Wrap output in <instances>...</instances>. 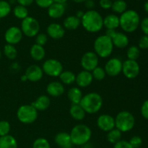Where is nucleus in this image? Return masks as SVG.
<instances>
[{"label":"nucleus","mask_w":148,"mask_h":148,"mask_svg":"<svg viewBox=\"0 0 148 148\" xmlns=\"http://www.w3.org/2000/svg\"><path fill=\"white\" fill-rule=\"evenodd\" d=\"M31 105L38 111H43L48 109L51 105V99L49 96L42 95L38 97L37 99L31 103Z\"/></svg>","instance_id":"412c9836"},{"label":"nucleus","mask_w":148,"mask_h":148,"mask_svg":"<svg viewBox=\"0 0 148 148\" xmlns=\"http://www.w3.org/2000/svg\"><path fill=\"white\" fill-rule=\"evenodd\" d=\"M114 148H132V147L128 141L121 140L119 142L114 145Z\"/></svg>","instance_id":"a18cd8bd"},{"label":"nucleus","mask_w":148,"mask_h":148,"mask_svg":"<svg viewBox=\"0 0 148 148\" xmlns=\"http://www.w3.org/2000/svg\"><path fill=\"white\" fill-rule=\"evenodd\" d=\"M30 54L33 60L39 62V61L43 60L45 58V56H46V51H45V49L43 46H39V45L35 43L30 48Z\"/></svg>","instance_id":"5701e85b"},{"label":"nucleus","mask_w":148,"mask_h":148,"mask_svg":"<svg viewBox=\"0 0 148 148\" xmlns=\"http://www.w3.org/2000/svg\"><path fill=\"white\" fill-rule=\"evenodd\" d=\"M141 114L145 119H148V100L145 101L142 105Z\"/></svg>","instance_id":"49530a36"},{"label":"nucleus","mask_w":148,"mask_h":148,"mask_svg":"<svg viewBox=\"0 0 148 148\" xmlns=\"http://www.w3.org/2000/svg\"><path fill=\"white\" fill-rule=\"evenodd\" d=\"M48 41V36L47 35L43 33H39L36 36V43L39 45V46H43L46 45V43Z\"/></svg>","instance_id":"58836bf2"},{"label":"nucleus","mask_w":148,"mask_h":148,"mask_svg":"<svg viewBox=\"0 0 148 148\" xmlns=\"http://www.w3.org/2000/svg\"><path fill=\"white\" fill-rule=\"evenodd\" d=\"M144 9H145V10L146 12L148 13V1H147L145 3Z\"/></svg>","instance_id":"864d4df0"},{"label":"nucleus","mask_w":148,"mask_h":148,"mask_svg":"<svg viewBox=\"0 0 148 148\" xmlns=\"http://www.w3.org/2000/svg\"><path fill=\"white\" fill-rule=\"evenodd\" d=\"M38 111L30 104L23 105L17 111V117L19 121L25 124H30L35 122L38 119Z\"/></svg>","instance_id":"0eeeda50"},{"label":"nucleus","mask_w":148,"mask_h":148,"mask_svg":"<svg viewBox=\"0 0 148 148\" xmlns=\"http://www.w3.org/2000/svg\"><path fill=\"white\" fill-rule=\"evenodd\" d=\"M11 129L10 124L7 121H0V137L9 134Z\"/></svg>","instance_id":"4c0bfd02"},{"label":"nucleus","mask_w":148,"mask_h":148,"mask_svg":"<svg viewBox=\"0 0 148 148\" xmlns=\"http://www.w3.org/2000/svg\"><path fill=\"white\" fill-rule=\"evenodd\" d=\"M140 65L137 61L127 60L124 61L122 63V71L124 76L128 79H134L140 74Z\"/></svg>","instance_id":"9b49d317"},{"label":"nucleus","mask_w":148,"mask_h":148,"mask_svg":"<svg viewBox=\"0 0 148 148\" xmlns=\"http://www.w3.org/2000/svg\"><path fill=\"white\" fill-rule=\"evenodd\" d=\"M72 145L77 146L87 144L92 137V131L88 126L79 124L75 126L70 132Z\"/></svg>","instance_id":"20e7f679"},{"label":"nucleus","mask_w":148,"mask_h":148,"mask_svg":"<svg viewBox=\"0 0 148 148\" xmlns=\"http://www.w3.org/2000/svg\"><path fill=\"white\" fill-rule=\"evenodd\" d=\"M0 148H17V142L10 134L0 137Z\"/></svg>","instance_id":"cd10ccee"},{"label":"nucleus","mask_w":148,"mask_h":148,"mask_svg":"<svg viewBox=\"0 0 148 148\" xmlns=\"http://www.w3.org/2000/svg\"><path fill=\"white\" fill-rule=\"evenodd\" d=\"M4 53L6 57L9 59H16L17 56V50L14 45L11 44H6L4 47Z\"/></svg>","instance_id":"2f4dec72"},{"label":"nucleus","mask_w":148,"mask_h":148,"mask_svg":"<svg viewBox=\"0 0 148 148\" xmlns=\"http://www.w3.org/2000/svg\"><path fill=\"white\" fill-rule=\"evenodd\" d=\"M65 10H66V8H65L64 4L53 2L48 8V14L51 18L59 19L64 14Z\"/></svg>","instance_id":"6ab92c4d"},{"label":"nucleus","mask_w":148,"mask_h":148,"mask_svg":"<svg viewBox=\"0 0 148 148\" xmlns=\"http://www.w3.org/2000/svg\"><path fill=\"white\" fill-rule=\"evenodd\" d=\"M43 74L44 73H43L42 67L34 64L28 66L26 69L25 75L27 77V80L30 81V82H38L42 79Z\"/></svg>","instance_id":"2eb2a0df"},{"label":"nucleus","mask_w":148,"mask_h":148,"mask_svg":"<svg viewBox=\"0 0 148 148\" xmlns=\"http://www.w3.org/2000/svg\"><path fill=\"white\" fill-rule=\"evenodd\" d=\"M116 33L117 31L116 30H113V29H106V31L105 35L108 36V37H109L110 38L112 39Z\"/></svg>","instance_id":"09e8293b"},{"label":"nucleus","mask_w":148,"mask_h":148,"mask_svg":"<svg viewBox=\"0 0 148 148\" xmlns=\"http://www.w3.org/2000/svg\"><path fill=\"white\" fill-rule=\"evenodd\" d=\"M139 48L142 49H148V36H143L140 39L138 43Z\"/></svg>","instance_id":"79ce46f5"},{"label":"nucleus","mask_w":148,"mask_h":148,"mask_svg":"<svg viewBox=\"0 0 148 148\" xmlns=\"http://www.w3.org/2000/svg\"><path fill=\"white\" fill-rule=\"evenodd\" d=\"M43 73L52 77H59L63 72V65L59 61L55 59H49L44 62L42 66Z\"/></svg>","instance_id":"1a4fd4ad"},{"label":"nucleus","mask_w":148,"mask_h":148,"mask_svg":"<svg viewBox=\"0 0 148 148\" xmlns=\"http://www.w3.org/2000/svg\"><path fill=\"white\" fill-rule=\"evenodd\" d=\"M97 125L101 130L108 132L115 128V119L109 114H103L97 119Z\"/></svg>","instance_id":"4468645a"},{"label":"nucleus","mask_w":148,"mask_h":148,"mask_svg":"<svg viewBox=\"0 0 148 148\" xmlns=\"http://www.w3.org/2000/svg\"><path fill=\"white\" fill-rule=\"evenodd\" d=\"M80 25L81 20L77 18L76 16L71 15L64 19L63 23V27L66 30H74L77 29Z\"/></svg>","instance_id":"a878e982"},{"label":"nucleus","mask_w":148,"mask_h":148,"mask_svg":"<svg viewBox=\"0 0 148 148\" xmlns=\"http://www.w3.org/2000/svg\"><path fill=\"white\" fill-rule=\"evenodd\" d=\"M69 114L72 119L76 121H82L85 117V111L80 104H72L69 109Z\"/></svg>","instance_id":"393cba45"},{"label":"nucleus","mask_w":148,"mask_h":148,"mask_svg":"<svg viewBox=\"0 0 148 148\" xmlns=\"http://www.w3.org/2000/svg\"><path fill=\"white\" fill-rule=\"evenodd\" d=\"M115 128L121 132H127L132 130L135 124V119L132 113L127 111H120L115 117Z\"/></svg>","instance_id":"423d86ee"},{"label":"nucleus","mask_w":148,"mask_h":148,"mask_svg":"<svg viewBox=\"0 0 148 148\" xmlns=\"http://www.w3.org/2000/svg\"><path fill=\"white\" fill-rule=\"evenodd\" d=\"M1 51H0V59H1Z\"/></svg>","instance_id":"4d7b16f0"},{"label":"nucleus","mask_w":148,"mask_h":148,"mask_svg":"<svg viewBox=\"0 0 148 148\" xmlns=\"http://www.w3.org/2000/svg\"><path fill=\"white\" fill-rule=\"evenodd\" d=\"M13 14L17 18L23 20L28 17V10H27V7L21 5H17L13 10Z\"/></svg>","instance_id":"473e14b6"},{"label":"nucleus","mask_w":148,"mask_h":148,"mask_svg":"<svg viewBox=\"0 0 148 148\" xmlns=\"http://www.w3.org/2000/svg\"><path fill=\"white\" fill-rule=\"evenodd\" d=\"M103 103V101L101 95L97 92H92L83 95L79 104L85 113L94 114L101 109Z\"/></svg>","instance_id":"f03ea898"},{"label":"nucleus","mask_w":148,"mask_h":148,"mask_svg":"<svg viewBox=\"0 0 148 148\" xmlns=\"http://www.w3.org/2000/svg\"><path fill=\"white\" fill-rule=\"evenodd\" d=\"M111 1H116V0H111Z\"/></svg>","instance_id":"bf43d9fd"},{"label":"nucleus","mask_w":148,"mask_h":148,"mask_svg":"<svg viewBox=\"0 0 148 148\" xmlns=\"http://www.w3.org/2000/svg\"><path fill=\"white\" fill-rule=\"evenodd\" d=\"M0 21H1V19H0Z\"/></svg>","instance_id":"052dcab7"},{"label":"nucleus","mask_w":148,"mask_h":148,"mask_svg":"<svg viewBox=\"0 0 148 148\" xmlns=\"http://www.w3.org/2000/svg\"><path fill=\"white\" fill-rule=\"evenodd\" d=\"M140 148H141V147H140Z\"/></svg>","instance_id":"680f3d73"},{"label":"nucleus","mask_w":148,"mask_h":148,"mask_svg":"<svg viewBox=\"0 0 148 148\" xmlns=\"http://www.w3.org/2000/svg\"><path fill=\"white\" fill-rule=\"evenodd\" d=\"M121 132L116 128H114L109 131L107 134V140L111 144L115 145L118 142L121 140Z\"/></svg>","instance_id":"7c9ffc66"},{"label":"nucleus","mask_w":148,"mask_h":148,"mask_svg":"<svg viewBox=\"0 0 148 148\" xmlns=\"http://www.w3.org/2000/svg\"><path fill=\"white\" fill-rule=\"evenodd\" d=\"M94 51H88L84 53L81 58V66L84 70L92 72L95 68L98 66L99 59Z\"/></svg>","instance_id":"9d476101"},{"label":"nucleus","mask_w":148,"mask_h":148,"mask_svg":"<svg viewBox=\"0 0 148 148\" xmlns=\"http://www.w3.org/2000/svg\"><path fill=\"white\" fill-rule=\"evenodd\" d=\"M140 27L145 35L148 36V17H145L140 22Z\"/></svg>","instance_id":"c03bdc74"},{"label":"nucleus","mask_w":148,"mask_h":148,"mask_svg":"<svg viewBox=\"0 0 148 148\" xmlns=\"http://www.w3.org/2000/svg\"><path fill=\"white\" fill-rule=\"evenodd\" d=\"M84 14H85V12H84L83 11H82V10H79V11L77 12L76 13V17H77V18H79V20H81V19L82 18V17H83Z\"/></svg>","instance_id":"3c124183"},{"label":"nucleus","mask_w":148,"mask_h":148,"mask_svg":"<svg viewBox=\"0 0 148 148\" xmlns=\"http://www.w3.org/2000/svg\"><path fill=\"white\" fill-rule=\"evenodd\" d=\"M20 79H21V80L23 81V82H25V81L27 80V77H26L25 75H23V76L20 77Z\"/></svg>","instance_id":"5fc2aeb1"},{"label":"nucleus","mask_w":148,"mask_h":148,"mask_svg":"<svg viewBox=\"0 0 148 148\" xmlns=\"http://www.w3.org/2000/svg\"><path fill=\"white\" fill-rule=\"evenodd\" d=\"M111 40L114 46L118 49H124L128 46L130 43L128 36L121 32H117Z\"/></svg>","instance_id":"4be33fe9"},{"label":"nucleus","mask_w":148,"mask_h":148,"mask_svg":"<svg viewBox=\"0 0 148 148\" xmlns=\"http://www.w3.org/2000/svg\"><path fill=\"white\" fill-rule=\"evenodd\" d=\"M140 17L138 13L133 10L124 12L119 17V27L126 33H132L138 28Z\"/></svg>","instance_id":"7ed1b4c3"},{"label":"nucleus","mask_w":148,"mask_h":148,"mask_svg":"<svg viewBox=\"0 0 148 148\" xmlns=\"http://www.w3.org/2000/svg\"><path fill=\"white\" fill-rule=\"evenodd\" d=\"M123 62L118 58H111L105 65L104 69L106 75L111 77L118 76L122 71Z\"/></svg>","instance_id":"ddd939ff"},{"label":"nucleus","mask_w":148,"mask_h":148,"mask_svg":"<svg viewBox=\"0 0 148 148\" xmlns=\"http://www.w3.org/2000/svg\"><path fill=\"white\" fill-rule=\"evenodd\" d=\"M21 30L23 34L27 37H34L39 33L40 24L36 18L33 17H27L22 20Z\"/></svg>","instance_id":"6e6552de"},{"label":"nucleus","mask_w":148,"mask_h":148,"mask_svg":"<svg viewBox=\"0 0 148 148\" xmlns=\"http://www.w3.org/2000/svg\"><path fill=\"white\" fill-rule=\"evenodd\" d=\"M113 1L111 0H100L99 4L100 7L103 10H108L111 8Z\"/></svg>","instance_id":"37998d69"},{"label":"nucleus","mask_w":148,"mask_h":148,"mask_svg":"<svg viewBox=\"0 0 148 148\" xmlns=\"http://www.w3.org/2000/svg\"><path fill=\"white\" fill-rule=\"evenodd\" d=\"M33 148H51V145L46 139L40 137L35 140L33 144Z\"/></svg>","instance_id":"e433bc0d"},{"label":"nucleus","mask_w":148,"mask_h":148,"mask_svg":"<svg viewBox=\"0 0 148 148\" xmlns=\"http://www.w3.org/2000/svg\"><path fill=\"white\" fill-rule=\"evenodd\" d=\"M17 1L19 4V5L27 7L28 6L31 5L33 3V1H34V0H17Z\"/></svg>","instance_id":"de8ad7c7"},{"label":"nucleus","mask_w":148,"mask_h":148,"mask_svg":"<svg viewBox=\"0 0 148 148\" xmlns=\"http://www.w3.org/2000/svg\"><path fill=\"white\" fill-rule=\"evenodd\" d=\"M48 36L55 40H59L64 36L65 29L59 23H51L46 29Z\"/></svg>","instance_id":"dca6fc26"},{"label":"nucleus","mask_w":148,"mask_h":148,"mask_svg":"<svg viewBox=\"0 0 148 148\" xmlns=\"http://www.w3.org/2000/svg\"><path fill=\"white\" fill-rule=\"evenodd\" d=\"M114 47L111 38L106 35L98 36L94 41V52L98 57L103 59L109 57L112 53Z\"/></svg>","instance_id":"39448f33"},{"label":"nucleus","mask_w":148,"mask_h":148,"mask_svg":"<svg viewBox=\"0 0 148 148\" xmlns=\"http://www.w3.org/2000/svg\"><path fill=\"white\" fill-rule=\"evenodd\" d=\"M85 5L87 8L89 9V10H90L95 7V3H94L93 0H86L85 2Z\"/></svg>","instance_id":"8fccbe9b"},{"label":"nucleus","mask_w":148,"mask_h":148,"mask_svg":"<svg viewBox=\"0 0 148 148\" xmlns=\"http://www.w3.org/2000/svg\"><path fill=\"white\" fill-rule=\"evenodd\" d=\"M11 12V6L4 0H0V19L7 17Z\"/></svg>","instance_id":"72a5a7b5"},{"label":"nucleus","mask_w":148,"mask_h":148,"mask_svg":"<svg viewBox=\"0 0 148 148\" xmlns=\"http://www.w3.org/2000/svg\"><path fill=\"white\" fill-rule=\"evenodd\" d=\"M91 73H92L93 79H95L98 81L103 80L106 77V71L104 69V68H102L98 66L96 68H95L91 72Z\"/></svg>","instance_id":"c9c22d12"},{"label":"nucleus","mask_w":148,"mask_h":148,"mask_svg":"<svg viewBox=\"0 0 148 148\" xmlns=\"http://www.w3.org/2000/svg\"><path fill=\"white\" fill-rule=\"evenodd\" d=\"M140 54V49L136 46H131L129 47L127 51V56L128 59L136 61L139 58Z\"/></svg>","instance_id":"f704fd0d"},{"label":"nucleus","mask_w":148,"mask_h":148,"mask_svg":"<svg viewBox=\"0 0 148 148\" xmlns=\"http://www.w3.org/2000/svg\"><path fill=\"white\" fill-rule=\"evenodd\" d=\"M38 6L40 8H49L54 1L53 0H34Z\"/></svg>","instance_id":"a19ab883"},{"label":"nucleus","mask_w":148,"mask_h":148,"mask_svg":"<svg viewBox=\"0 0 148 148\" xmlns=\"http://www.w3.org/2000/svg\"><path fill=\"white\" fill-rule=\"evenodd\" d=\"M55 143L61 148H66L72 147V143L71 140L70 134L67 132H59L55 136Z\"/></svg>","instance_id":"aec40b11"},{"label":"nucleus","mask_w":148,"mask_h":148,"mask_svg":"<svg viewBox=\"0 0 148 148\" xmlns=\"http://www.w3.org/2000/svg\"><path fill=\"white\" fill-rule=\"evenodd\" d=\"M127 4L124 0H116L113 1L111 9L114 12L121 14L127 11Z\"/></svg>","instance_id":"c756f323"},{"label":"nucleus","mask_w":148,"mask_h":148,"mask_svg":"<svg viewBox=\"0 0 148 148\" xmlns=\"http://www.w3.org/2000/svg\"><path fill=\"white\" fill-rule=\"evenodd\" d=\"M66 148H72V147H66Z\"/></svg>","instance_id":"13d9d810"},{"label":"nucleus","mask_w":148,"mask_h":148,"mask_svg":"<svg viewBox=\"0 0 148 148\" xmlns=\"http://www.w3.org/2000/svg\"><path fill=\"white\" fill-rule=\"evenodd\" d=\"M103 27L106 29L116 30L119 27V17L115 14H110L103 18Z\"/></svg>","instance_id":"b1692460"},{"label":"nucleus","mask_w":148,"mask_h":148,"mask_svg":"<svg viewBox=\"0 0 148 148\" xmlns=\"http://www.w3.org/2000/svg\"><path fill=\"white\" fill-rule=\"evenodd\" d=\"M59 77L62 84L69 85L75 82L76 75L71 71H63Z\"/></svg>","instance_id":"c85d7f7f"},{"label":"nucleus","mask_w":148,"mask_h":148,"mask_svg":"<svg viewBox=\"0 0 148 148\" xmlns=\"http://www.w3.org/2000/svg\"><path fill=\"white\" fill-rule=\"evenodd\" d=\"M67 96L72 104H79L83 95L79 88L73 87L68 90Z\"/></svg>","instance_id":"bb28decb"},{"label":"nucleus","mask_w":148,"mask_h":148,"mask_svg":"<svg viewBox=\"0 0 148 148\" xmlns=\"http://www.w3.org/2000/svg\"><path fill=\"white\" fill-rule=\"evenodd\" d=\"M75 3H85L86 0H72Z\"/></svg>","instance_id":"6e6d98bb"},{"label":"nucleus","mask_w":148,"mask_h":148,"mask_svg":"<svg viewBox=\"0 0 148 148\" xmlns=\"http://www.w3.org/2000/svg\"><path fill=\"white\" fill-rule=\"evenodd\" d=\"M65 91L64 86L61 82L53 81L48 84L46 87V92L50 96L59 97L64 94Z\"/></svg>","instance_id":"a211bd4d"},{"label":"nucleus","mask_w":148,"mask_h":148,"mask_svg":"<svg viewBox=\"0 0 148 148\" xmlns=\"http://www.w3.org/2000/svg\"><path fill=\"white\" fill-rule=\"evenodd\" d=\"M81 24L89 33H98L103 27V18L98 12L93 10H88L85 12L81 19Z\"/></svg>","instance_id":"f257e3e1"},{"label":"nucleus","mask_w":148,"mask_h":148,"mask_svg":"<svg viewBox=\"0 0 148 148\" xmlns=\"http://www.w3.org/2000/svg\"><path fill=\"white\" fill-rule=\"evenodd\" d=\"M67 0H53V1L56 3H60V4H64Z\"/></svg>","instance_id":"603ef678"},{"label":"nucleus","mask_w":148,"mask_h":148,"mask_svg":"<svg viewBox=\"0 0 148 148\" xmlns=\"http://www.w3.org/2000/svg\"><path fill=\"white\" fill-rule=\"evenodd\" d=\"M132 148H140L143 144V140L139 136H134L129 141Z\"/></svg>","instance_id":"ea45409f"},{"label":"nucleus","mask_w":148,"mask_h":148,"mask_svg":"<svg viewBox=\"0 0 148 148\" xmlns=\"http://www.w3.org/2000/svg\"><path fill=\"white\" fill-rule=\"evenodd\" d=\"M93 81V77L91 72L82 70L76 75L75 82L79 88L88 87Z\"/></svg>","instance_id":"f3484780"},{"label":"nucleus","mask_w":148,"mask_h":148,"mask_svg":"<svg viewBox=\"0 0 148 148\" xmlns=\"http://www.w3.org/2000/svg\"><path fill=\"white\" fill-rule=\"evenodd\" d=\"M23 36L21 29L16 26H12L6 30L4 33V39L8 44L14 46L21 41Z\"/></svg>","instance_id":"f8f14e48"}]
</instances>
